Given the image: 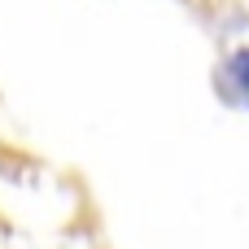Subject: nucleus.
<instances>
[{
	"label": "nucleus",
	"instance_id": "obj_1",
	"mask_svg": "<svg viewBox=\"0 0 249 249\" xmlns=\"http://www.w3.org/2000/svg\"><path fill=\"white\" fill-rule=\"evenodd\" d=\"M232 79H236V88L249 96V48H241V53L232 57Z\"/></svg>",
	"mask_w": 249,
	"mask_h": 249
}]
</instances>
